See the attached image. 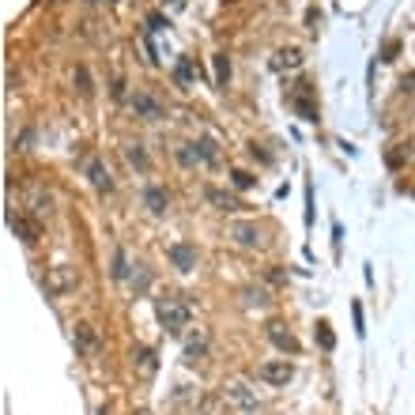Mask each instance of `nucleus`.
Wrapping results in <instances>:
<instances>
[{
	"mask_svg": "<svg viewBox=\"0 0 415 415\" xmlns=\"http://www.w3.org/2000/svg\"><path fill=\"white\" fill-rule=\"evenodd\" d=\"M114 98H125V80H114Z\"/></svg>",
	"mask_w": 415,
	"mask_h": 415,
	"instance_id": "7c9ffc66",
	"label": "nucleus"
},
{
	"mask_svg": "<svg viewBox=\"0 0 415 415\" xmlns=\"http://www.w3.org/2000/svg\"><path fill=\"white\" fill-rule=\"evenodd\" d=\"M242 299H246V306H257V310L269 306V291H264V287H246Z\"/></svg>",
	"mask_w": 415,
	"mask_h": 415,
	"instance_id": "f3484780",
	"label": "nucleus"
},
{
	"mask_svg": "<svg viewBox=\"0 0 415 415\" xmlns=\"http://www.w3.org/2000/svg\"><path fill=\"white\" fill-rule=\"evenodd\" d=\"M166 257H170V264L178 269L181 276H189L193 269H197V249H193L189 242H174L166 246Z\"/></svg>",
	"mask_w": 415,
	"mask_h": 415,
	"instance_id": "f03ea898",
	"label": "nucleus"
},
{
	"mask_svg": "<svg viewBox=\"0 0 415 415\" xmlns=\"http://www.w3.org/2000/svg\"><path fill=\"white\" fill-rule=\"evenodd\" d=\"M291 106L299 110V117H302V121H317V110H313V83L302 80L299 87L291 91Z\"/></svg>",
	"mask_w": 415,
	"mask_h": 415,
	"instance_id": "7ed1b4c3",
	"label": "nucleus"
},
{
	"mask_svg": "<svg viewBox=\"0 0 415 415\" xmlns=\"http://www.w3.org/2000/svg\"><path fill=\"white\" fill-rule=\"evenodd\" d=\"M12 230H15V234H20V238H23V242H34V238H38V230H34L31 223H23L20 216H12Z\"/></svg>",
	"mask_w": 415,
	"mask_h": 415,
	"instance_id": "4be33fe9",
	"label": "nucleus"
},
{
	"mask_svg": "<svg viewBox=\"0 0 415 415\" xmlns=\"http://www.w3.org/2000/svg\"><path fill=\"white\" fill-rule=\"evenodd\" d=\"M155 313H159V325L170 332V336H181V332L189 329V306L178 299V294H166V299H159Z\"/></svg>",
	"mask_w": 415,
	"mask_h": 415,
	"instance_id": "f257e3e1",
	"label": "nucleus"
},
{
	"mask_svg": "<svg viewBox=\"0 0 415 415\" xmlns=\"http://www.w3.org/2000/svg\"><path fill=\"white\" fill-rule=\"evenodd\" d=\"M317 344L325 347V352H332V347H336V336H332V325H329V321H317Z\"/></svg>",
	"mask_w": 415,
	"mask_h": 415,
	"instance_id": "aec40b11",
	"label": "nucleus"
},
{
	"mask_svg": "<svg viewBox=\"0 0 415 415\" xmlns=\"http://www.w3.org/2000/svg\"><path fill=\"white\" fill-rule=\"evenodd\" d=\"M230 238H234L238 246H246V249H261L264 246V234H261L257 223H234L230 227Z\"/></svg>",
	"mask_w": 415,
	"mask_h": 415,
	"instance_id": "423d86ee",
	"label": "nucleus"
},
{
	"mask_svg": "<svg viewBox=\"0 0 415 415\" xmlns=\"http://www.w3.org/2000/svg\"><path fill=\"white\" fill-rule=\"evenodd\" d=\"M170 4H178V8H181V4H186V0H170Z\"/></svg>",
	"mask_w": 415,
	"mask_h": 415,
	"instance_id": "2f4dec72",
	"label": "nucleus"
},
{
	"mask_svg": "<svg viewBox=\"0 0 415 415\" xmlns=\"http://www.w3.org/2000/svg\"><path fill=\"white\" fill-rule=\"evenodd\" d=\"M257 377H261V382H269V385H287L291 377H294V366L287 363V359H272V363H264L261 370H257Z\"/></svg>",
	"mask_w": 415,
	"mask_h": 415,
	"instance_id": "39448f33",
	"label": "nucleus"
},
{
	"mask_svg": "<svg viewBox=\"0 0 415 415\" xmlns=\"http://www.w3.org/2000/svg\"><path fill=\"white\" fill-rule=\"evenodd\" d=\"M133 114L144 117V121H163L166 110H163V103H159L155 95H147V91H136V95H133Z\"/></svg>",
	"mask_w": 415,
	"mask_h": 415,
	"instance_id": "20e7f679",
	"label": "nucleus"
},
{
	"mask_svg": "<svg viewBox=\"0 0 415 415\" xmlns=\"http://www.w3.org/2000/svg\"><path fill=\"white\" fill-rule=\"evenodd\" d=\"M64 287H72V276L68 272H57V276H53V283H50V291H64Z\"/></svg>",
	"mask_w": 415,
	"mask_h": 415,
	"instance_id": "bb28decb",
	"label": "nucleus"
},
{
	"mask_svg": "<svg viewBox=\"0 0 415 415\" xmlns=\"http://www.w3.org/2000/svg\"><path fill=\"white\" fill-rule=\"evenodd\" d=\"M136 415H151V412H136Z\"/></svg>",
	"mask_w": 415,
	"mask_h": 415,
	"instance_id": "473e14b6",
	"label": "nucleus"
},
{
	"mask_svg": "<svg viewBox=\"0 0 415 415\" xmlns=\"http://www.w3.org/2000/svg\"><path fill=\"white\" fill-rule=\"evenodd\" d=\"M76 83H80V95L91 98V91H95V87H91V76H87V68H83V64L76 68Z\"/></svg>",
	"mask_w": 415,
	"mask_h": 415,
	"instance_id": "a878e982",
	"label": "nucleus"
},
{
	"mask_svg": "<svg viewBox=\"0 0 415 415\" xmlns=\"http://www.w3.org/2000/svg\"><path fill=\"white\" fill-rule=\"evenodd\" d=\"M106 4H110V0H106Z\"/></svg>",
	"mask_w": 415,
	"mask_h": 415,
	"instance_id": "72a5a7b5",
	"label": "nucleus"
},
{
	"mask_svg": "<svg viewBox=\"0 0 415 415\" xmlns=\"http://www.w3.org/2000/svg\"><path fill=\"white\" fill-rule=\"evenodd\" d=\"M197 151H200V163H216V140H211V136H204V140L197 144Z\"/></svg>",
	"mask_w": 415,
	"mask_h": 415,
	"instance_id": "5701e85b",
	"label": "nucleus"
},
{
	"mask_svg": "<svg viewBox=\"0 0 415 415\" xmlns=\"http://www.w3.org/2000/svg\"><path fill=\"white\" fill-rule=\"evenodd\" d=\"M396 50H400L396 42H385V53H382V61H393V53H396Z\"/></svg>",
	"mask_w": 415,
	"mask_h": 415,
	"instance_id": "c756f323",
	"label": "nucleus"
},
{
	"mask_svg": "<svg viewBox=\"0 0 415 415\" xmlns=\"http://www.w3.org/2000/svg\"><path fill=\"white\" fill-rule=\"evenodd\" d=\"M230 178H234V189H253V186H257V178H253L249 170H234Z\"/></svg>",
	"mask_w": 415,
	"mask_h": 415,
	"instance_id": "b1692460",
	"label": "nucleus"
},
{
	"mask_svg": "<svg viewBox=\"0 0 415 415\" xmlns=\"http://www.w3.org/2000/svg\"><path fill=\"white\" fill-rule=\"evenodd\" d=\"M204 197H208V204H216V211H238V208H242V204H238L230 193H223V189H208Z\"/></svg>",
	"mask_w": 415,
	"mask_h": 415,
	"instance_id": "f8f14e48",
	"label": "nucleus"
},
{
	"mask_svg": "<svg viewBox=\"0 0 415 415\" xmlns=\"http://www.w3.org/2000/svg\"><path fill=\"white\" fill-rule=\"evenodd\" d=\"M147 27H151V31H166V27H170V20H166V15H147Z\"/></svg>",
	"mask_w": 415,
	"mask_h": 415,
	"instance_id": "cd10ccee",
	"label": "nucleus"
},
{
	"mask_svg": "<svg viewBox=\"0 0 415 415\" xmlns=\"http://www.w3.org/2000/svg\"><path fill=\"white\" fill-rule=\"evenodd\" d=\"M110 276H114L117 283L128 280V257H125V249H114V269H110Z\"/></svg>",
	"mask_w": 415,
	"mask_h": 415,
	"instance_id": "a211bd4d",
	"label": "nucleus"
},
{
	"mask_svg": "<svg viewBox=\"0 0 415 415\" xmlns=\"http://www.w3.org/2000/svg\"><path fill=\"white\" fill-rule=\"evenodd\" d=\"M355 332H359V336H366V325H363V306H359V302H355Z\"/></svg>",
	"mask_w": 415,
	"mask_h": 415,
	"instance_id": "c85d7f7f",
	"label": "nucleus"
},
{
	"mask_svg": "<svg viewBox=\"0 0 415 415\" xmlns=\"http://www.w3.org/2000/svg\"><path fill=\"white\" fill-rule=\"evenodd\" d=\"M269 340H272V347H280V352L299 355V340H294V336H291V329H287V325H280V321H272V325H269Z\"/></svg>",
	"mask_w": 415,
	"mask_h": 415,
	"instance_id": "0eeeda50",
	"label": "nucleus"
},
{
	"mask_svg": "<svg viewBox=\"0 0 415 415\" xmlns=\"http://www.w3.org/2000/svg\"><path fill=\"white\" fill-rule=\"evenodd\" d=\"M144 208L151 211V216H166V211H170V193L163 186H147L144 189Z\"/></svg>",
	"mask_w": 415,
	"mask_h": 415,
	"instance_id": "6e6552de",
	"label": "nucleus"
},
{
	"mask_svg": "<svg viewBox=\"0 0 415 415\" xmlns=\"http://www.w3.org/2000/svg\"><path fill=\"white\" fill-rule=\"evenodd\" d=\"M223 396H227V400H234L242 412H253L257 408V393H249V385H242V382H230L227 389H223Z\"/></svg>",
	"mask_w": 415,
	"mask_h": 415,
	"instance_id": "1a4fd4ad",
	"label": "nucleus"
},
{
	"mask_svg": "<svg viewBox=\"0 0 415 415\" xmlns=\"http://www.w3.org/2000/svg\"><path fill=\"white\" fill-rule=\"evenodd\" d=\"M125 159H128V166H136V170H147V166H151V163H147V151H144V144H128L125 147Z\"/></svg>",
	"mask_w": 415,
	"mask_h": 415,
	"instance_id": "4468645a",
	"label": "nucleus"
},
{
	"mask_svg": "<svg viewBox=\"0 0 415 415\" xmlns=\"http://www.w3.org/2000/svg\"><path fill=\"white\" fill-rule=\"evenodd\" d=\"M133 363L140 366V374H155V366H159V363H155V352H151V347H144V344L133 352Z\"/></svg>",
	"mask_w": 415,
	"mask_h": 415,
	"instance_id": "ddd939ff",
	"label": "nucleus"
},
{
	"mask_svg": "<svg viewBox=\"0 0 415 415\" xmlns=\"http://www.w3.org/2000/svg\"><path fill=\"white\" fill-rule=\"evenodd\" d=\"M211 68H216V87H227V80H230V61H227V53H216V57H211Z\"/></svg>",
	"mask_w": 415,
	"mask_h": 415,
	"instance_id": "dca6fc26",
	"label": "nucleus"
},
{
	"mask_svg": "<svg viewBox=\"0 0 415 415\" xmlns=\"http://www.w3.org/2000/svg\"><path fill=\"white\" fill-rule=\"evenodd\" d=\"M276 68H299V64H302V57H299V50H280V53H276Z\"/></svg>",
	"mask_w": 415,
	"mask_h": 415,
	"instance_id": "6ab92c4d",
	"label": "nucleus"
},
{
	"mask_svg": "<svg viewBox=\"0 0 415 415\" xmlns=\"http://www.w3.org/2000/svg\"><path fill=\"white\" fill-rule=\"evenodd\" d=\"M178 163H181V166H197V163H200L197 144H181V147H178Z\"/></svg>",
	"mask_w": 415,
	"mask_h": 415,
	"instance_id": "412c9836",
	"label": "nucleus"
},
{
	"mask_svg": "<svg viewBox=\"0 0 415 415\" xmlns=\"http://www.w3.org/2000/svg\"><path fill=\"white\" fill-rule=\"evenodd\" d=\"M87 178H91V186H95L98 193H110V189H114V178H110V170H106L98 159L87 163Z\"/></svg>",
	"mask_w": 415,
	"mask_h": 415,
	"instance_id": "9d476101",
	"label": "nucleus"
},
{
	"mask_svg": "<svg viewBox=\"0 0 415 415\" xmlns=\"http://www.w3.org/2000/svg\"><path fill=\"white\" fill-rule=\"evenodd\" d=\"M76 340H80V347H95V332H91V325H76Z\"/></svg>",
	"mask_w": 415,
	"mask_h": 415,
	"instance_id": "393cba45",
	"label": "nucleus"
},
{
	"mask_svg": "<svg viewBox=\"0 0 415 415\" xmlns=\"http://www.w3.org/2000/svg\"><path fill=\"white\" fill-rule=\"evenodd\" d=\"M208 352V340H204V332H197L193 340H186V363H197L200 355Z\"/></svg>",
	"mask_w": 415,
	"mask_h": 415,
	"instance_id": "2eb2a0df",
	"label": "nucleus"
},
{
	"mask_svg": "<svg viewBox=\"0 0 415 415\" xmlns=\"http://www.w3.org/2000/svg\"><path fill=\"white\" fill-rule=\"evenodd\" d=\"M174 80H178V87H193L197 83V72H193V61L189 57H178V64H174Z\"/></svg>",
	"mask_w": 415,
	"mask_h": 415,
	"instance_id": "9b49d317",
	"label": "nucleus"
}]
</instances>
